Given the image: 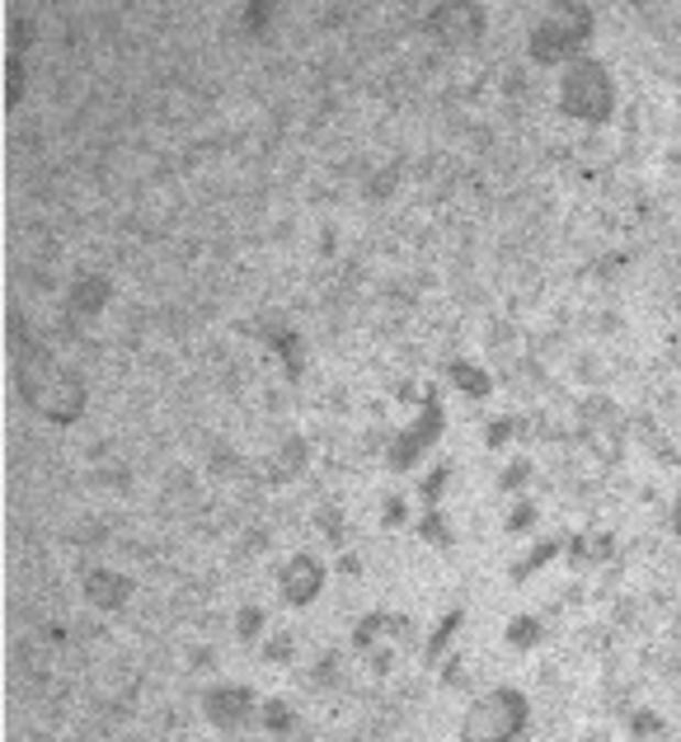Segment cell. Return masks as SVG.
I'll return each instance as SVG.
<instances>
[{
	"label": "cell",
	"instance_id": "cell-6",
	"mask_svg": "<svg viewBox=\"0 0 681 742\" xmlns=\"http://www.w3.org/2000/svg\"><path fill=\"white\" fill-rule=\"evenodd\" d=\"M672 517H677V532H681V493H677V512H672Z\"/></svg>",
	"mask_w": 681,
	"mask_h": 742
},
{
	"label": "cell",
	"instance_id": "cell-3",
	"mask_svg": "<svg viewBox=\"0 0 681 742\" xmlns=\"http://www.w3.org/2000/svg\"><path fill=\"white\" fill-rule=\"evenodd\" d=\"M521 696L513 691H498V696H488L484 705H475L465 719V738H508L521 729V719H527V710H521Z\"/></svg>",
	"mask_w": 681,
	"mask_h": 742
},
{
	"label": "cell",
	"instance_id": "cell-5",
	"mask_svg": "<svg viewBox=\"0 0 681 742\" xmlns=\"http://www.w3.org/2000/svg\"><path fill=\"white\" fill-rule=\"evenodd\" d=\"M207 714L221 719V723H231L244 714V691H217V696H207Z\"/></svg>",
	"mask_w": 681,
	"mask_h": 742
},
{
	"label": "cell",
	"instance_id": "cell-1",
	"mask_svg": "<svg viewBox=\"0 0 681 742\" xmlns=\"http://www.w3.org/2000/svg\"><path fill=\"white\" fill-rule=\"evenodd\" d=\"M611 103H616V90H611L606 66H597V62L569 66V76H564V109H569V118H579V122H606Z\"/></svg>",
	"mask_w": 681,
	"mask_h": 742
},
{
	"label": "cell",
	"instance_id": "cell-2",
	"mask_svg": "<svg viewBox=\"0 0 681 742\" xmlns=\"http://www.w3.org/2000/svg\"><path fill=\"white\" fill-rule=\"evenodd\" d=\"M579 39H587V10H560L554 20H546L531 33V57L554 66V62L569 57Z\"/></svg>",
	"mask_w": 681,
	"mask_h": 742
},
{
	"label": "cell",
	"instance_id": "cell-4",
	"mask_svg": "<svg viewBox=\"0 0 681 742\" xmlns=\"http://www.w3.org/2000/svg\"><path fill=\"white\" fill-rule=\"evenodd\" d=\"M283 592H287V602H310V597L320 592V564L306 555L292 559L283 569Z\"/></svg>",
	"mask_w": 681,
	"mask_h": 742
}]
</instances>
